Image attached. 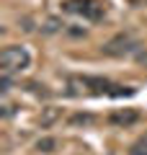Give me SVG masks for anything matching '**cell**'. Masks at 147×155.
Masks as SVG:
<instances>
[{"label": "cell", "instance_id": "cell-1", "mask_svg": "<svg viewBox=\"0 0 147 155\" xmlns=\"http://www.w3.org/2000/svg\"><path fill=\"white\" fill-rule=\"evenodd\" d=\"M31 67V54L26 47L21 44H8L5 49L0 52V72L3 75H16Z\"/></svg>", "mask_w": 147, "mask_h": 155}, {"label": "cell", "instance_id": "cell-2", "mask_svg": "<svg viewBox=\"0 0 147 155\" xmlns=\"http://www.w3.org/2000/svg\"><path fill=\"white\" fill-rule=\"evenodd\" d=\"M139 47L142 44L132 36V34H116V36H111L109 41L101 47V54H106V57H134Z\"/></svg>", "mask_w": 147, "mask_h": 155}, {"label": "cell", "instance_id": "cell-3", "mask_svg": "<svg viewBox=\"0 0 147 155\" xmlns=\"http://www.w3.org/2000/svg\"><path fill=\"white\" fill-rule=\"evenodd\" d=\"M62 11L67 13H77V16L88 18V21H103V5H98V3H93V0H67L65 5H62Z\"/></svg>", "mask_w": 147, "mask_h": 155}, {"label": "cell", "instance_id": "cell-4", "mask_svg": "<svg viewBox=\"0 0 147 155\" xmlns=\"http://www.w3.org/2000/svg\"><path fill=\"white\" fill-rule=\"evenodd\" d=\"M134 122H139L137 109H114L109 114V124H114V127H132Z\"/></svg>", "mask_w": 147, "mask_h": 155}, {"label": "cell", "instance_id": "cell-5", "mask_svg": "<svg viewBox=\"0 0 147 155\" xmlns=\"http://www.w3.org/2000/svg\"><path fill=\"white\" fill-rule=\"evenodd\" d=\"M83 85H85V93H96V96H109L111 91V80H106V78H98V75H83Z\"/></svg>", "mask_w": 147, "mask_h": 155}, {"label": "cell", "instance_id": "cell-6", "mask_svg": "<svg viewBox=\"0 0 147 155\" xmlns=\"http://www.w3.org/2000/svg\"><path fill=\"white\" fill-rule=\"evenodd\" d=\"M60 114H62V111L57 109V106H44V109H41V116H39V124H41V129H49L52 124L57 122V119H60Z\"/></svg>", "mask_w": 147, "mask_h": 155}, {"label": "cell", "instance_id": "cell-7", "mask_svg": "<svg viewBox=\"0 0 147 155\" xmlns=\"http://www.w3.org/2000/svg\"><path fill=\"white\" fill-rule=\"evenodd\" d=\"M67 122H70V127H90V124H96V116L88 114V111H77V114H72Z\"/></svg>", "mask_w": 147, "mask_h": 155}, {"label": "cell", "instance_id": "cell-8", "mask_svg": "<svg viewBox=\"0 0 147 155\" xmlns=\"http://www.w3.org/2000/svg\"><path fill=\"white\" fill-rule=\"evenodd\" d=\"M57 140L54 137H39L36 140V145H34V150H36V153H44V155H49V153H54L57 150Z\"/></svg>", "mask_w": 147, "mask_h": 155}, {"label": "cell", "instance_id": "cell-9", "mask_svg": "<svg viewBox=\"0 0 147 155\" xmlns=\"http://www.w3.org/2000/svg\"><path fill=\"white\" fill-rule=\"evenodd\" d=\"M129 155H147V132L142 134L139 140H134V142H132Z\"/></svg>", "mask_w": 147, "mask_h": 155}, {"label": "cell", "instance_id": "cell-10", "mask_svg": "<svg viewBox=\"0 0 147 155\" xmlns=\"http://www.w3.org/2000/svg\"><path fill=\"white\" fill-rule=\"evenodd\" d=\"M137 91L134 88H126V85H111V91H109V96L111 98H129V96H134Z\"/></svg>", "mask_w": 147, "mask_h": 155}, {"label": "cell", "instance_id": "cell-11", "mask_svg": "<svg viewBox=\"0 0 147 155\" xmlns=\"http://www.w3.org/2000/svg\"><path fill=\"white\" fill-rule=\"evenodd\" d=\"M62 26H65V23H62L60 18H47V21L41 23V34H57Z\"/></svg>", "mask_w": 147, "mask_h": 155}, {"label": "cell", "instance_id": "cell-12", "mask_svg": "<svg viewBox=\"0 0 147 155\" xmlns=\"http://www.w3.org/2000/svg\"><path fill=\"white\" fill-rule=\"evenodd\" d=\"M16 111H18V106L11 104V101H3V104H0V116H3V119H11Z\"/></svg>", "mask_w": 147, "mask_h": 155}, {"label": "cell", "instance_id": "cell-13", "mask_svg": "<svg viewBox=\"0 0 147 155\" xmlns=\"http://www.w3.org/2000/svg\"><path fill=\"white\" fill-rule=\"evenodd\" d=\"M26 88L31 91V93H36V96H41V98H47V96H49V91H47V85H39V83H26Z\"/></svg>", "mask_w": 147, "mask_h": 155}, {"label": "cell", "instance_id": "cell-14", "mask_svg": "<svg viewBox=\"0 0 147 155\" xmlns=\"http://www.w3.org/2000/svg\"><path fill=\"white\" fill-rule=\"evenodd\" d=\"M134 62H137V65H142V67H147V47H139V49H137Z\"/></svg>", "mask_w": 147, "mask_h": 155}, {"label": "cell", "instance_id": "cell-15", "mask_svg": "<svg viewBox=\"0 0 147 155\" xmlns=\"http://www.w3.org/2000/svg\"><path fill=\"white\" fill-rule=\"evenodd\" d=\"M11 88H13V83H11V75H3V78H0V91H3V93H8Z\"/></svg>", "mask_w": 147, "mask_h": 155}, {"label": "cell", "instance_id": "cell-16", "mask_svg": "<svg viewBox=\"0 0 147 155\" xmlns=\"http://www.w3.org/2000/svg\"><path fill=\"white\" fill-rule=\"evenodd\" d=\"M67 34H70V36H85V28H67Z\"/></svg>", "mask_w": 147, "mask_h": 155}]
</instances>
